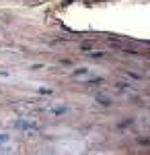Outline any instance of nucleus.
I'll return each instance as SVG.
<instances>
[{"label":"nucleus","instance_id":"f257e3e1","mask_svg":"<svg viewBox=\"0 0 150 155\" xmlns=\"http://www.w3.org/2000/svg\"><path fill=\"white\" fill-rule=\"evenodd\" d=\"M14 126L21 128V130H39V124H33V122H29V120H17Z\"/></svg>","mask_w":150,"mask_h":155},{"label":"nucleus","instance_id":"f03ea898","mask_svg":"<svg viewBox=\"0 0 150 155\" xmlns=\"http://www.w3.org/2000/svg\"><path fill=\"white\" fill-rule=\"evenodd\" d=\"M8 141H11V137H8V132H0V145L8 143Z\"/></svg>","mask_w":150,"mask_h":155},{"label":"nucleus","instance_id":"7ed1b4c3","mask_svg":"<svg viewBox=\"0 0 150 155\" xmlns=\"http://www.w3.org/2000/svg\"><path fill=\"white\" fill-rule=\"evenodd\" d=\"M86 71H89V68H76V71H74V77H84Z\"/></svg>","mask_w":150,"mask_h":155},{"label":"nucleus","instance_id":"20e7f679","mask_svg":"<svg viewBox=\"0 0 150 155\" xmlns=\"http://www.w3.org/2000/svg\"><path fill=\"white\" fill-rule=\"evenodd\" d=\"M66 112H68V107H66V106L56 107V110H54V114H66Z\"/></svg>","mask_w":150,"mask_h":155},{"label":"nucleus","instance_id":"39448f33","mask_svg":"<svg viewBox=\"0 0 150 155\" xmlns=\"http://www.w3.org/2000/svg\"><path fill=\"white\" fill-rule=\"evenodd\" d=\"M99 101H101V106H109V104H111L107 97H99Z\"/></svg>","mask_w":150,"mask_h":155},{"label":"nucleus","instance_id":"423d86ee","mask_svg":"<svg viewBox=\"0 0 150 155\" xmlns=\"http://www.w3.org/2000/svg\"><path fill=\"white\" fill-rule=\"evenodd\" d=\"M2 155H8V153H2Z\"/></svg>","mask_w":150,"mask_h":155}]
</instances>
